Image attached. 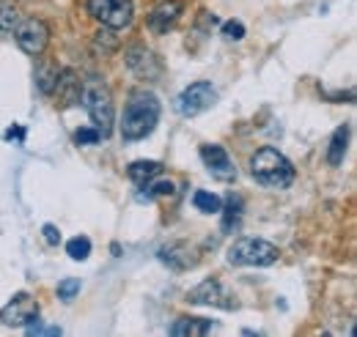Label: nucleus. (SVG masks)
<instances>
[{
    "mask_svg": "<svg viewBox=\"0 0 357 337\" xmlns=\"http://www.w3.org/2000/svg\"><path fill=\"white\" fill-rule=\"evenodd\" d=\"M160 99L149 91H135L124 107V118H121V137L127 143H137L143 137H149L154 127L160 124Z\"/></svg>",
    "mask_w": 357,
    "mask_h": 337,
    "instance_id": "1",
    "label": "nucleus"
},
{
    "mask_svg": "<svg viewBox=\"0 0 357 337\" xmlns=\"http://www.w3.org/2000/svg\"><path fill=\"white\" fill-rule=\"evenodd\" d=\"M250 175L267 187V189H286L294 184V165L272 146L259 148L253 157H250Z\"/></svg>",
    "mask_w": 357,
    "mask_h": 337,
    "instance_id": "2",
    "label": "nucleus"
},
{
    "mask_svg": "<svg viewBox=\"0 0 357 337\" xmlns=\"http://www.w3.org/2000/svg\"><path fill=\"white\" fill-rule=\"evenodd\" d=\"M80 104L86 107L93 129L102 134V140L110 137L113 124H116V104L110 96V88L102 83L99 77L83 80V93H80Z\"/></svg>",
    "mask_w": 357,
    "mask_h": 337,
    "instance_id": "3",
    "label": "nucleus"
},
{
    "mask_svg": "<svg viewBox=\"0 0 357 337\" xmlns=\"http://www.w3.org/2000/svg\"><path fill=\"white\" fill-rule=\"evenodd\" d=\"M280 258V250L264 239L242 236L228 247V263L234 266H272Z\"/></svg>",
    "mask_w": 357,
    "mask_h": 337,
    "instance_id": "4",
    "label": "nucleus"
},
{
    "mask_svg": "<svg viewBox=\"0 0 357 337\" xmlns=\"http://www.w3.org/2000/svg\"><path fill=\"white\" fill-rule=\"evenodd\" d=\"M89 14L105 28L124 31L135 19L132 0H89Z\"/></svg>",
    "mask_w": 357,
    "mask_h": 337,
    "instance_id": "5",
    "label": "nucleus"
},
{
    "mask_svg": "<svg viewBox=\"0 0 357 337\" xmlns=\"http://www.w3.org/2000/svg\"><path fill=\"white\" fill-rule=\"evenodd\" d=\"M215 102H218V91H215V85L206 83V80H198V83L187 85V88L176 96V113L178 116H184V118H192V116L206 113Z\"/></svg>",
    "mask_w": 357,
    "mask_h": 337,
    "instance_id": "6",
    "label": "nucleus"
},
{
    "mask_svg": "<svg viewBox=\"0 0 357 337\" xmlns=\"http://www.w3.org/2000/svg\"><path fill=\"white\" fill-rule=\"evenodd\" d=\"M14 36H17V44H20L22 52H28V55L36 58V55L45 52L47 44H50V28H47L45 19L31 17V19L20 22V25L14 28Z\"/></svg>",
    "mask_w": 357,
    "mask_h": 337,
    "instance_id": "7",
    "label": "nucleus"
},
{
    "mask_svg": "<svg viewBox=\"0 0 357 337\" xmlns=\"http://www.w3.org/2000/svg\"><path fill=\"white\" fill-rule=\"evenodd\" d=\"M0 321L6 327H28V324L39 321V304H36V299L31 294H25V291H20V294L0 310Z\"/></svg>",
    "mask_w": 357,
    "mask_h": 337,
    "instance_id": "8",
    "label": "nucleus"
},
{
    "mask_svg": "<svg viewBox=\"0 0 357 337\" xmlns=\"http://www.w3.org/2000/svg\"><path fill=\"white\" fill-rule=\"evenodd\" d=\"M190 304H206V307H220V310H234L236 301L234 296L225 291L218 280H204L201 285H195L190 294H187Z\"/></svg>",
    "mask_w": 357,
    "mask_h": 337,
    "instance_id": "9",
    "label": "nucleus"
},
{
    "mask_svg": "<svg viewBox=\"0 0 357 337\" xmlns=\"http://www.w3.org/2000/svg\"><path fill=\"white\" fill-rule=\"evenodd\" d=\"M127 66L132 69L140 80H154V77L162 75L160 58H157L149 47H143V44H135V47L127 49Z\"/></svg>",
    "mask_w": 357,
    "mask_h": 337,
    "instance_id": "10",
    "label": "nucleus"
},
{
    "mask_svg": "<svg viewBox=\"0 0 357 337\" xmlns=\"http://www.w3.org/2000/svg\"><path fill=\"white\" fill-rule=\"evenodd\" d=\"M201 159H204L206 170L212 173V178H218V181L236 178V168H234V162H231L223 146H201Z\"/></svg>",
    "mask_w": 357,
    "mask_h": 337,
    "instance_id": "11",
    "label": "nucleus"
},
{
    "mask_svg": "<svg viewBox=\"0 0 357 337\" xmlns=\"http://www.w3.org/2000/svg\"><path fill=\"white\" fill-rule=\"evenodd\" d=\"M181 11H184V3H181V0H162V3H157V6L151 8L146 25H149L151 33H168L178 22Z\"/></svg>",
    "mask_w": 357,
    "mask_h": 337,
    "instance_id": "12",
    "label": "nucleus"
},
{
    "mask_svg": "<svg viewBox=\"0 0 357 337\" xmlns=\"http://www.w3.org/2000/svg\"><path fill=\"white\" fill-rule=\"evenodd\" d=\"M52 93L58 96V102H61L63 107H72V104H77V102H80L83 80L77 77V72H75V69H61V72H58V80H55V88H52Z\"/></svg>",
    "mask_w": 357,
    "mask_h": 337,
    "instance_id": "13",
    "label": "nucleus"
},
{
    "mask_svg": "<svg viewBox=\"0 0 357 337\" xmlns=\"http://www.w3.org/2000/svg\"><path fill=\"white\" fill-rule=\"evenodd\" d=\"M212 329H215V324L206 321V318H178V321H174V327L168 332L174 337H204L209 335Z\"/></svg>",
    "mask_w": 357,
    "mask_h": 337,
    "instance_id": "14",
    "label": "nucleus"
},
{
    "mask_svg": "<svg viewBox=\"0 0 357 337\" xmlns=\"http://www.w3.org/2000/svg\"><path fill=\"white\" fill-rule=\"evenodd\" d=\"M190 247L187 244H168V247H162L160 250V260L162 263H168L171 269H190L192 263H195V258H190Z\"/></svg>",
    "mask_w": 357,
    "mask_h": 337,
    "instance_id": "15",
    "label": "nucleus"
},
{
    "mask_svg": "<svg viewBox=\"0 0 357 337\" xmlns=\"http://www.w3.org/2000/svg\"><path fill=\"white\" fill-rule=\"evenodd\" d=\"M347 146H349V127L344 124V127L335 129V132H333V137H330L327 162H330L333 168H338V165L344 162V157H347Z\"/></svg>",
    "mask_w": 357,
    "mask_h": 337,
    "instance_id": "16",
    "label": "nucleus"
},
{
    "mask_svg": "<svg viewBox=\"0 0 357 337\" xmlns=\"http://www.w3.org/2000/svg\"><path fill=\"white\" fill-rule=\"evenodd\" d=\"M130 178H132L135 184H146V181H151L154 175H160L162 173V165L160 162H154V159H137L130 165Z\"/></svg>",
    "mask_w": 357,
    "mask_h": 337,
    "instance_id": "17",
    "label": "nucleus"
},
{
    "mask_svg": "<svg viewBox=\"0 0 357 337\" xmlns=\"http://www.w3.org/2000/svg\"><path fill=\"white\" fill-rule=\"evenodd\" d=\"M192 206H195L198 211H204V214H218V211L223 209V201H220L215 192L198 189V192L192 195Z\"/></svg>",
    "mask_w": 357,
    "mask_h": 337,
    "instance_id": "18",
    "label": "nucleus"
},
{
    "mask_svg": "<svg viewBox=\"0 0 357 337\" xmlns=\"http://www.w3.org/2000/svg\"><path fill=\"white\" fill-rule=\"evenodd\" d=\"M58 66L55 63H50L45 61L39 69H36V85H39V91L42 93H52V88H55V80H58Z\"/></svg>",
    "mask_w": 357,
    "mask_h": 337,
    "instance_id": "19",
    "label": "nucleus"
},
{
    "mask_svg": "<svg viewBox=\"0 0 357 337\" xmlns=\"http://www.w3.org/2000/svg\"><path fill=\"white\" fill-rule=\"evenodd\" d=\"M17 25H20V8L8 0H0V31L11 33Z\"/></svg>",
    "mask_w": 357,
    "mask_h": 337,
    "instance_id": "20",
    "label": "nucleus"
},
{
    "mask_svg": "<svg viewBox=\"0 0 357 337\" xmlns=\"http://www.w3.org/2000/svg\"><path fill=\"white\" fill-rule=\"evenodd\" d=\"M66 255L72 258V260H86L91 255V242L86 236H75V239H69L66 242Z\"/></svg>",
    "mask_w": 357,
    "mask_h": 337,
    "instance_id": "21",
    "label": "nucleus"
},
{
    "mask_svg": "<svg viewBox=\"0 0 357 337\" xmlns=\"http://www.w3.org/2000/svg\"><path fill=\"white\" fill-rule=\"evenodd\" d=\"M242 203H239V198H228V203H225V211H223V230H231V228H236V222H239V214H242Z\"/></svg>",
    "mask_w": 357,
    "mask_h": 337,
    "instance_id": "22",
    "label": "nucleus"
},
{
    "mask_svg": "<svg viewBox=\"0 0 357 337\" xmlns=\"http://www.w3.org/2000/svg\"><path fill=\"white\" fill-rule=\"evenodd\" d=\"M77 294H80V280H77V277H66V280L58 283V299L72 301Z\"/></svg>",
    "mask_w": 357,
    "mask_h": 337,
    "instance_id": "23",
    "label": "nucleus"
},
{
    "mask_svg": "<svg viewBox=\"0 0 357 337\" xmlns=\"http://www.w3.org/2000/svg\"><path fill=\"white\" fill-rule=\"evenodd\" d=\"M165 195H174V184H171V181H160V184L149 187V189L140 195V201H154V198H165Z\"/></svg>",
    "mask_w": 357,
    "mask_h": 337,
    "instance_id": "24",
    "label": "nucleus"
},
{
    "mask_svg": "<svg viewBox=\"0 0 357 337\" xmlns=\"http://www.w3.org/2000/svg\"><path fill=\"white\" fill-rule=\"evenodd\" d=\"M99 140H102V134L93 127H83L75 132V143H77V146H96Z\"/></svg>",
    "mask_w": 357,
    "mask_h": 337,
    "instance_id": "25",
    "label": "nucleus"
},
{
    "mask_svg": "<svg viewBox=\"0 0 357 337\" xmlns=\"http://www.w3.org/2000/svg\"><path fill=\"white\" fill-rule=\"evenodd\" d=\"M223 36L228 42H239V39H245V25L242 22H236V19H228L223 25Z\"/></svg>",
    "mask_w": 357,
    "mask_h": 337,
    "instance_id": "26",
    "label": "nucleus"
},
{
    "mask_svg": "<svg viewBox=\"0 0 357 337\" xmlns=\"http://www.w3.org/2000/svg\"><path fill=\"white\" fill-rule=\"evenodd\" d=\"M31 337L36 335H61V327H42L39 321H33V324H28V329H25Z\"/></svg>",
    "mask_w": 357,
    "mask_h": 337,
    "instance_id": "27",
    "label": "nucleus"
},
{
    "mask_svg": "<svg viewBox=\"0 0 357 337\" xmlns=\"http://www.w3.org/2000/svg\"><path fill=\"white\" fill-rule=\"evenodd\" d=\"M42 230H45V239H47V244H58V242H61V230H58V228H55V225H45V228H42Z\"/></svg>",
    "mask_w": 357,
    "mask_h": 337,
    "instance_id": "28",
    "label": "nucleus"
},
{
    "mask_svg": "<svg viewBox=\"0 0 357 337\" xmlns=\"http://www.w3.org/2000/svg\"><path fill=\"white\" fill-rule=\"evenodd\" d=\"M22 134H25L22 129H8V132H6V137H8V140H11V137H22Z\"/></svg>",
    "mask_w": 357,
    "mask_h": 337,
    "instance_id": "29",
    "label": "nucleus"
}]
</instances>
